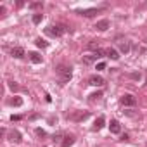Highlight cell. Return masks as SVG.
Segmentation results:
<instances>
[{"label":"cell","instance_id":"6da1fadb","mask_svg":"<svg viewBox=\"0 0 147 147\" xmlns=\"http://www.w3.org/2000/svg\"><path fill=\"white\" fill-rule=\"evenodd\" d=\"M55 73L59 75V85L64 87L71 78H73V71H71V66H66V64H59L55 67Z\"/></svg>","mask_w":147,"mask_h":147},{"label":"cell","instance_id":"7a4b0ae2","mask_svg":"<svg viewBox=\"0 0 147 147\" xmlns=\"http://www.w3.org/2000/svg\"><path fill=\"white\" fill-rule=\"evenodd\" d=\"M67 31V28L64 26V24H50V26H47L45 28V33L49 35V36H54V38H59V36H62L64 33Z\"/></svg>","mask_w":147,"mask_h":147},{"label":"cell","instance_id":"3957f363","mask_svg":"<svg viewBox=\"0 0 147 147\" xmlns=\"http://www.w3.org/2000/svg\"><path fill=\"white\" fill-rule=\"evenodd\" d=\"M88 116H90L88 111H85V113H83V111H76V113H73V114H67V118H69L71 121H76V123H78V121H85Z\"/></svg>","mask_w":147,"mask_h":147},{"label":"cell","instance_id":"277c9868","mask_svg":"<svg viewBox=\"0 0 147 147\" xmlns=\"http://www.w3.org/2000/svg\"><path fill=\"white\" fill-rule=\"evenodd\" d=\"M106 7H92V9H83V11H78L80 16H85V18H92L95 14H99L100 11H104Z\"/></svg>","mask_w":147,"mask_h":147},{"label":"cell","instance_id":"5b68a950","mask_svg":"<svg viewBox=\"0 0 147 147\" xmlns=\"http://www.w3.org/2000/svg\"><path fill=\"white\" fill-rule=\"evenodd\" d=\"M119 104H121V106H130V107H131V106L137 104V99H135L131 94H125V95L119 99Z\"/></svg>","mask_w":147,"mask_h":147},{"label":"cell","instance_id":"8992f818","mask_svg":"<svg viewBox=\"0 0 147 147\" xmlns=\"http://www.w3.org/2000/svg\"><path fill=\"white\" fill-rule=\"evenodd\" d=\"M104 57H109L113 61H118L119 59V52L116 49H113V47H107V49H104Z\"/></svg>","mask_w":147,"mask_h":147},{"label":"cell","instance_id":"52a82bcc","mask_svg":"<svg viewBox=\"0 0 147 147\" xmlns=\"http://www.w3.org/2000/svg\"><path fill=\"white\" fill-rule=\"evenodd\" d=\"M88 85H92V87H102L104 85V78L99 76V75H92L88 78Z\"/></svg>","mask_w":147,"mask_h":147},{"label":"cell","instance_id":"ba28073f","mask_svg":"<svg viewBox=\"0 0 147 147\" xmlns=\"http://www.w3.org/2000/svg\"><path fill=\"white\" fill-rule=\"evenodd\" d=\"M109 26H111L109 19H100V21H97V23H95V26H94V28H95L97 31H106Z\"/></svg>","mask_w":147,"mask_h":147},{"label":"cell","instance_id":"9c48e42d","mask_svg":"<svg viewBox=\"0 0 147 147\" xmlns=\"http://www.w3.org/2000/svg\"><path fill=\"white\" fill-rule=\"evenodd\" d=\"M11 55L16 57V59H23L26 54H24V49H23V47H12V49H11Z\"/></svg>","mask_w":147,"mask_h":147},{"label":"cell","instance_id":"30bf717a","mask_svg":"<svg viewBox=\"0 0 147 147\" xmlns=\"http://www.w3.org/2000/svg\"><path fill=\"white\" fill-rule=\"evenodd\" d=\"M104 125H106V118H104V116H99V118L95 119V123H94L92 130H94V131H99V130H102V128H104Z\"/></svg>","mask_w":147,"mask_h":147},{"label":"cell","instance_id":"8fae6325","mask_svg":"<svg viewBox=\"0 0 147 147\" xmlns=\"http://www.w3.org/2000/svg\"><path fill=\"white\" fill-rule=\"evenodd\" d=\"M109 130H111V133L118 135V133L121 131V125H119V121H118V119H111V123H109Z\"/></svg>","mask_w":147,"mask_h":147},{"label":"cell","instance_id":"7c38bea8","mask_svg":"<svg viewBox=\"0 0 147 147\" xmlns=\"http://www.w3.org/2000/svg\"><path fill=\"white\" fill-rule=\"evenodd\" d=\"M28 59H30L33 64H42V61H43L38 52H28Z\"/></svg>","mask_w":147,"mask_h":147},{"label":"cell","instance_id":"4fadbf2b","mask_svg":"<svg viewBox=\"0 0 147 147\" xmlns=\"http://www.w3.org/2000/svg\"><path fill=\"white\" fill-rule=\"evenodd\" d=\"M9 140L14 142V144H19L23 140V137H21V133L18 130H12V131H9Z\"/></svg>","mask_w":147,"mask_h":147},{"label":"cell","instance_id":"5bb4252c","mask_svg":"<svg viewBox=\"0 0 147 147\" xmlns=\"http://www.w3.org/2000/svg\"><path fill=\"white\" fill-rule=\"evenodd\" d=\"M118 49H119L121 54H128V52H130V43H128L126 40H119V42H118Z\"/></svg>","mask_w":147,"mask_h":147},{"label":"cell","instance_id":"9a60e30c","mask_svg":"<svg viewBox=\"0 0 147 147\" xmlns=\"http://www.w3.org/2000/svg\"><path fill=\"white\" fill-rule=\"evenodd\" d=\"M75 144V135H64V140L61 142V147H71Z\"/></svg>","mask_w":147,"mask_h":147},{"label":"cell","instance_id":"2e32d148","mask_svg":"<svg viewBox=\"0 0 147 147\" xmlns=\"http://www.w3.org/2000/svg\"><path fill=\"white\" fill-rule=\"evenodd\" d=\"M9 106L21 107V106H23V99H21V97H12V99H9Z\"/></svg>","mask_w":147,"mask_h":147},{"label":"cell","instance_id":"e0dca14e","mask_svg":"<svg viewBox=\"0 0 147 147\" xmlns=\"http://www.w3.org/2000/svg\"><path fill=\"white\" fill-rule=\"evenodd\" d=\"M42 19H43V14H42V12H36V14H33V18H31L33 24H40Z\"/></svg>","mask_w":147,"mask_h":147},{"label":"cell","instance_id":"ac0fdd59","mask_svg":"<svg viewBox=\"0 0 147 147\" xmlns=\"http://www.w3.org/2000/svg\"><path fill=\"white\" fill-rule=\"evenodd\" d=\"M35 43H36V47H40V49H47V47H49V42H45V40H42V38H36Z\"/></svg>","mask_w":147,"mask_h":147},{"label":"cell","instance_id":"d6986e66","mask_svg":"<svg viewBox=\"0 0 147 147\" xmlns=\"http://www.w3.org/2000/svg\"><path fill=\"white\" fill-rule=\"evenodd\" d=\"M87 47H88L90 50H95V52H97V50H99V40H92Z\"/></svg>","mask_w":147,"mask_h":147},{"label":"cell","instance_id":"ffe728a7","mask_svg":"<svg viewBox=\"0 0 147 147\" xmlns=\"http://www.w3.org/2000/svg\"><path fill=\"white\" fill-rule=\"evenodd\" d=\"M102 99V92H95L90 95V102H95V100H100Z\"/></svg>","mask_w":147,"mask_h":147},{"label":"cell","instance_id":"44dd1931","mask_svg":"<svg viewBox=\"0 0 147 147\" xmlns=\"http://www.w3.org/2000/svg\"><path fill=\"white\" fill-rule=\"evenodd\" d=\"M28 7H30V9H43V2H33V4H30Z\"/></svg>","mask_w":147,"mask_h":147},{"label":"cell","instance_id":"7402d4cb","mask_svg":"<svg viewBox=\"0 0 147 147\" xmlns=\"http://www.w3.org/2000/svg\"><path fill=\"white\" fill-rule=\"evenodd\" d=\"M35 133L40 137V138H43V137H47V133H45V130H42V128H36L35 130Z\"/></svg>","mask_w":147,"mask_h":147},{"label":"cell","instance_id":"603a6c76","mask_svg":"<svg viewBox=\"0 0 147 147\" xmlns=\"http://www.w3.org/2000/svg\"><path fill=\"white\" fill-rule=\"evenodd\" d=\"M95 69H97V71H102V69H106V62H99V64L95 66Z\"/></svg>","mask_w":147,"mask_h":147},{"label":"cell","instance_id":"cb8c5ba5","mask_svg":"<svg viewBox=\"0 0 147 147\" xmlns=\"http://www.w3.org/2000/svg\"><path fill=\"white\" fill-rule=\"evenodd\" d=\"M9 88H11V90H19V87H18L14 82H9Z\"/></svg>","mask_w":147,"mask_h":147},{"label":"cell","instance_id":"d4e9b609","mask_svg":"<svg viewBox=\"0 0 147 147\" xmlns=\"http://www.w3.org/2000/svg\"><path fill=\"white\" fill-rule=\"evenodd\" d=\"M19 119H23V116H19V114H16V116L12 114L11 116V121H19Z\"/></svg>","mask_w":147,"mask_h":147},{"label":"cell","instance_id":"484cf974","mask_svg":"<svg viewBox=\"0 0 147 147\" xmlns=\"http://www.w3.org/2000/svg\"><path fill=\"white\" fill-rule=\"evenodd\" d=\"M61 137H62V133H55L54 135V142H61Z\"/></svg>","mask_w":147,"mask_h":147},{"label":"cell","instance_id":"4316f807","mask_svg":"<svg viewBox=\"0 0 147 147\" xmlns=\"http://www.w3.org/2000/svg\"><path fill=\"white\" fill-rule=\"evenodd\" d=\"M36 118H40V114H31V116H30V118H28V119H30V121H35V119H36Z\"/></svg>","mask_w":147,"mask_h":147},{"label":"cell","instance_id":"83f0119b","mask_svg":"<svg viewBox=\"0 0 147 147\" xmlns=\"http://www.w3.org/2000/svg\"><path fill=\"white\" fill-rule=\"evenodd\" d=\"M54 121H57V118H54V116H50V118H49V123H50V125H52V123H54Z\"/></svg>","mask_w":147,"mask_h":147}]
</instances>
